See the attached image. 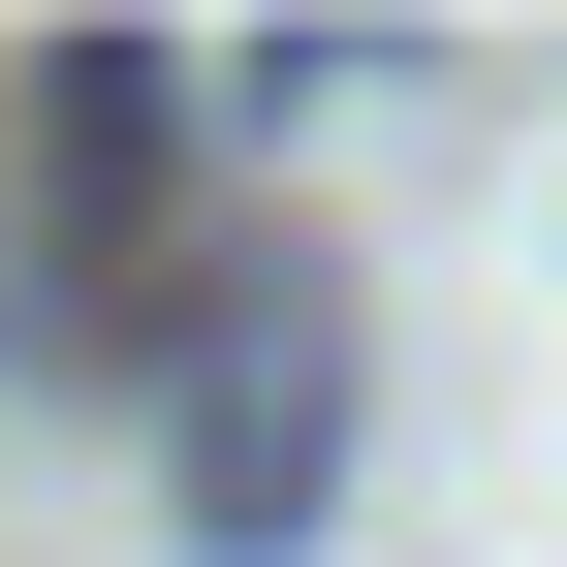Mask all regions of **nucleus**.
I'll use <instances>...</instances> for the list:
<instances>
[{
	"label": "nucleus",
	"mask_w": 567,
	"mask_h": 567,
	"mask_svg": "<svg viewBox=\"0 0 567 567\" xmlns=\"http://www.w3.org/2000/svg\"><path fill=\"white\" fill-rule=\"evenodd\" d=\"M158 473H189L221 567H284L347 505V316H316V252H189L158 284Z\"/></svg>",
	"instance_id": "nucleus-1"
}]
</instances>
